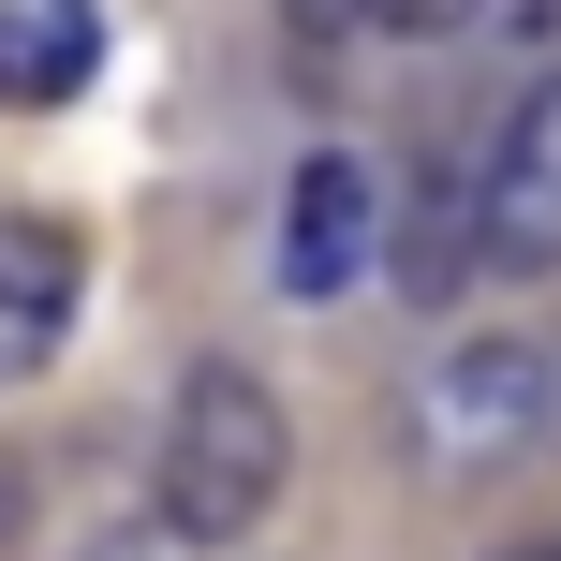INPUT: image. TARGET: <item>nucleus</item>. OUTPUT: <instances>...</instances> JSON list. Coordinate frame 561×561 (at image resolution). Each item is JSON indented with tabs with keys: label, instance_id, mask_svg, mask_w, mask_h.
<instances>
[{
	"label": "nucleus",
	"instance_id": "obj_1",
	"mask_svg": "<svg viewBox=\"0 0 561 561\" xmlns=\"http://www.w3.org/2000/svg\"><path fill=\"white\" fill-rule=\"evenodd\" d=\"M280 399L252 385L237 355H207V369H178V399H163V517L193 547H237L252 517L280 503Z\"/></svg>",
	"mask_w": 561,
	"mask_h": 561
},
{
	"label": "nucleus",
	"instance_id": "obj_2",
	"mask_svg": "<svg viewBox=\"0 0 561 561\" xmlns=\"http://www.w3.org/2000/svg\"><path fill=\"white\" fill-rule=\"evenodd\" d=\"M428 458H458V473H503V458L561 444V340H458L444 369H428Z\"/></svg>",
	"mask_w": 561,
	"mask_h": 561
},
{
	"label": "nucleus",
	"instance_id": "obj_3",
	"mask_svg": "<svg viewBox=\"0 0 561 561\" xmlns=\"http://www.w3.org/2000/svg\"><path fill=\"white\" fill-rule=\"evenodd\" d=\"M488 266L503 280H561V75L517 89L503 148H488Z\"/></svg>",
	"mask_w": 561,
	"mask_h": 561
},
{
	"label": "nucleus",
	"instance_id": "obj_4",
	"mask_svg": "<svg viewBox=\"0 0 561 561\" xmlns=\"http://www.w3.org/2000/svg\"><path fill=\"white\" fill-rule=\"evenodd\" d=\"M75 296H89V252H75V222H45V207H0V385L59 355Z\"/></svg>",
	"mask_w": 561,
	"mask_h": 561
},
{
	"label": "nucleus",
	"instance_id": "obj_5",
	"mask_svg": "<svg viewBox=\"0 0 561 561\" xmlns=\"http://www.w3.org/2000/svg\"><path fill=\"white\" fill-rule=\"evenodd\" d=\"M355 266H369V163L310 148L296 193H280V296H340Z\"/></svg>",
	"mask_w": 561,
	"mask_h": 561
},
{
	"label": "nucleus",
	"instance_id": "obj_6",
	"mask_svg": "<svg viewBox=\"0 0 561 561\" xmlns=\"http://www.w3.org/2000/svg\"><path fill=\"white\" fill-rule=\"evenodd\" d=\"M104 59V0H0V104H75Z\"/></svg>",
	"mask_w": 561,
	"mask_h": 561
},
{
	"label": "nucleus",
	"instance_id": "obj_7",
	"mask_svg": "<svg viewBox=\"0 0 561 561\" xmlns=\"http://www.w3.org/2000/svg\"><path fill=\"white\" fill-rule=\"evenodd\" d=\"M473 266H488V178H428V193H414V222H399V296H414V310H444Z\"/></svg>",
	"mask_w": 561,
	"mask_h": 561
},
{
	"label": "nucleus",
	"instance_id": "obj_8",
	"mask_svg": "<svg viewBox=\"0 0 561 561\" xmlns=\"http://www.w3.org/2000/svg\"><path fill=\"white\" fill-rule=\"evenodd\" d=\"M473 15H503V0H385V30H414V45L428 30H473Z\"/></svg>",
	"mask_w": 561,
	"mask_h": 561
},
{
	"label": "nucleus",
	"instance_id": "obj_9",
	"mask_svg": "<svg viewBox=\"0 0 561 561\" xmlns=\"http://www.w3.org/2000/svg\"><path fill=\"white\" fill-rule=\"evenodd\" d=\"M0 533H15V488H0Z\"/></svg>",
	"mask_w": 561,
	"mask_h": 561
},
{
	"label": "nucleus",
	"instance_id": "obj_10",
	"mask_svg": "<svg viewBox=\"0 0 561 561\" xmlns=\"http://www.w3.org/2000/svg\"><path fill=\"white\" fill-rule=\"evenodd\" d=\"M517 561H561V547H517Z\"/></svg>",
	"mask_w": 561,
	"mask_h": 561
}]
</instances>
